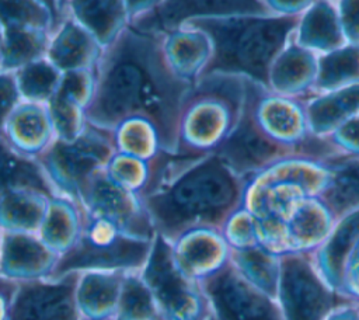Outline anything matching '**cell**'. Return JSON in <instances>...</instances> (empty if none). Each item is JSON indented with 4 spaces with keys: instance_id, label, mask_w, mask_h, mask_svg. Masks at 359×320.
<instances>
[{
    "instance_id": "cell-18",
    "label": "cell",
    "mask_w": 359,
    "mask_h": 320,
    "mask_svg": "<svg viewBox=\"0 0 359 320\" xmlns=\"http://www.w3.org/2000/svg\"><path fill=\"white\" fill-rule=\"evenodd\" d=\"M1 139L21 156L41 157L57 139L48 104L21 101L8 116Z\"/></svg>"
},
{
    "instance_id": "cell-43",
    "label": "cell",
    "mask_w": 359,
    "mask_h": 320,
    "mask_svg": "<svg viewBox=\"0 0 359 320\" xmlns=\"http://www.w3.org/2000/svg\"><path fill=\"white\" fill-rule=\"evenodd\" d=\"M18 284L0 276V320H7L8 310Z\"/></svg>"
},
{
    "instance_id": "cell-7",
    "label": "cell",
    "mask_w": 359,
    "mask_h": 320,
    "mask_svg": "<svg viewBox=\"0 0 359 320\" xmlns=\"http://www.w3.org/2000/svg\"><path fill=\"white\" fill-rule=\"evenodd\" d=\"M115 152L112 132L88 124L73 140L56 139L36 161L57 195L80 204L91 177L107 168Z\"/></svg>"
},
{
    "instance_id": "cell-24",
    "label": "cell",
    "mask_w": 359,
    "mask_h": 320,
    "mask_svg": "<svg viewBox=\"0 0 359 320\" xmlns=\"http://www.w3.org/2000/svg\"><path fill=\"white\" fill-rule=\"evenodd\" d=\"M126 272H80L76 305L80 320H115Z\"/></svg>"
},
{
    "instance_id": "cell-19",
    "label": "cell",
    "mask_w": 359,
    "mask_h": 320,
    "mask_svg": "<svg viewBox=\"0 0 359 320\" xmlns=\"http://www.w3.org/2000/svg\"><path fill=\"white\" fill-rule=\"evenodd\" d=\"M163 52L171 72L194 86L206 72L213 46L209 36L188 24L163 32Z\"/></svg>"
},
{
    "instance_id": "cell-32",
    "label": "cell",
    "mask_w": 359,
    "mask_h": 320,
    "mask_svg": "<svg viewBox=\"0 0 359 320\" xmlns=\"http://www.w3.org/2000/svg\"><path fill=\"white\" fill-rule=\"evenodd\" d=\"M359 83V46H344L318 56L314 95Z\"/></svg>"
},
{
    "instance_id": "cell-8",
    "label": "cell",
    "mask_w": 359,
    "mask_h": 320,
    "mask_svg": "<svg viewBox=\"0 0 359 320\" xmlns=\"http://www.w3.org/2000/svg\"><path fill=\"white\" fill-rule=\"evenodd\" d=\"M161 320H208L210 306L199 282L187 278L177 267L171 243L156 234L149 258L139 272Z\"/></svg>"
},
{
    "instance_id": "cell-15",
    "label": "cell",
    "mask_w": 359,
    "mask_h": 320,
    "mask_svg": "<svg viewBox=\"0 0 359 320\" xmlns=\"http://www.w3.org/2000/svg\"><path fill=\"white\" fill-rule=\"evenodd\" d=\"M59 261L36 233H1L0 276L15 284L49 279Z\"/></svg>"
},
{
    "instance_id": "cell-37",
    "label": "cell",
    "mask_w": 359,
    "mask_h": 320,
    "mask_svg": "<svg viewBox=\"0 0 359 320\" xmlns=\"http://www.w3.org/2000/svg\"><path fill=\"white\" fill-rule=\"evenodd\" d=\"M222 234L233 250H244L259 246L258 222L244 206L233 212L222 227Z\"/></svg>"
},
{
    "instance_id": "cell-39",
    "label": "cell",
    "mask_w": 359,
    "mask_h": 320,
    "mask_svg": "<svg viewBox=\"0 0 359 320\" xmlns=\"http://www.w3.org/2000/svg\"><path fill=\"white\" fill-rule=\"evenodd\" d=\"M21 95L18 91L17 80L14 72H0V138L4 131V125L14 111V108L21 102Z\"/></svg>"
},
{
    "instance_id": "cell-11",
    "label": "cell",
    "mask_w": 359,
    "mask_h": 320,
    "mask_svg": "<svg viewBox=\"0 0 359 320\" xmlns=\"http://www.w3.org/2000/svg\"><path fill=\"white\" fill-rule=\"evenodd\" d=\"M80 205L86 212L109 220L129 236L144 240H153L156 236L143 199L116 185L105 170L91 177Z\"/></svg>"
},
{
    "instance_id": "cell-27",
    "label": "cell",
    "mask_w": 359,
    "mask_h": 320,
    "mask_svg": "<svg viewBox=\"0 0 359 320\" xmlns=\"http://www.w3.org/2000/svg\"><path fill=\"white\" fill-rule=\"evenodd\" d=\"M174 154L164 153L153 160H143L130 154L115 152L105 171L121 188L144 199L161 184Z\"/></svg>"
},
{
    "instance_id": "cell-23",
    "label": "cell",
    "mask_w": 359,
    "mask_h": 320,
    "mask_svg": "<svg viewBox=\"0 0 359 320\" xmlns=\"http://www.w3.org/2000/svg\"><path fill=\"white\" fill-rule=\"evenodd\" d=\"M359 239V209L337 219L325 241L310 254L321 279L339 295L344 265L349 251ZM341 296V295H339Z\"/></svg>"
},
{
    "instance_id": "cell-29",
    "label": "cell",
    "mask_w": 359,
    "mask_h": 320,
    "mask_svg": "<svg viewBox=\"0 0 359 320\" xmlns=\"http://www.w3.org/2000/svg\"><path fill=\"white\" fill-rule=\"evenodd\" d=\"M81 205L67 196L56 195L49 201L45 219L39 227V239L59 257L77 241L83 227Z\"/></svg>"
},
{
    "instance_id": "cell-3",
    "label": "cell",
    "mask_w": 359,
    "mask_h": 320,
    "mask_svg": "<svg viewBox=\"0 0 359 320\" xmlns=\"http://www.w3.org/2000/svg\"><path fill=\"white\" fill-rule=\"evenodd\" d=\"M297 21L299 17L262 13L202 17L184 24L201 29L212 42L213 55L203 76L237 74L266 87L269 66L286 46Z\"/></svg>"
},
{
    "instance_id": "cell-5",
    "label": "cell",
    "mask_w": 359,
    "mask_h": 320,
    "mask_svg": "<svg viewBox=\"0 0 359 320\" xmlns=\"http://www.w3.org/2000/svg\"><path fill=\"white\" fill-rule=\"evenodd\" d=\"M83 227L74 246L59 257L50 279L72 272H140L153 240L126 234L109 220L83 209Z\"/></svg>"
},
{
    "instance_id": "cell-46",
    "label": "cell",
    "mask_w": 359,
    "mask_h": 320,
    "mask_svg": "<svg viewBox=\"0 0 359 320\" xmlns=\"http://www.w3.org/2000/svg\"><path fill=\"white\" fill-rule=\"evenodd\" d=\"M208 320H213V317H209V319H208Z\"/></svg>"
},
{
    "instance_id": "cell-45",
    "label": "cell",
    "mask_w": 359,
    "mask_h": 320,
    "mask_svg": "<svg viewBox=\"0 0 359 320\" xmlns=\"http://www.w3.org/2000/svg\"><path fill=\"white\" fill-rule=\"evenodd\" d=\"M0 250H1V233H0Z\"/></svg>"
},
{
    "instance_id": "cell-31",
    "label": "cell",
    "mask_w": 359,
    "mask_h": 320,
    "mask_svg": "<svg viewBox=\"0 0 359 320\" xmlns=\"http://www.w3.org/2000/svg\"><path fill=\"white\" fill-rule=\"evenodd\" d=\"M331 177L321 199L337 219L359 209V157L328 161Z\"/></svg>"
},
{
    "instance_id": "cell-25",
    "label": "cell",
    "mask_w": 359,
    "mask_h": 320,
    "mask_svg": "<svg viewBox=\"0 0 359 320\" xmlns=\"http://www.w3.org/2000/svg\"><path fill=\"white\" fill-rule=\"evenodd\" d=\"M293 41L318 56L346 46L334 3H311L299 17Z\"/></svg>"
},
{
    "instance_id": "cell-17",
    "label": "cell",
    "mask_w": 359,
    "mask_h": 320,
    "mask_svg": "<svg viewBox=\"0 0 359 320\" xmlns=\"http://www.w3.org/2000/svg\"><path fill=\"white\" fill-rule=\"evenodd\" d=\"M94 86L95 70L63 73L60 86L48 104L57 139L73 140L84 132Z\"/></svg>"
},
{
    "instance_id": "cell-38",
    "label": "cell",
    "mask_w": 359,
    "mask_h": 320,
    "mask_svg": "<svg viewBox=\"0 0 359 320\" xmlns=\"http://www.w3.org/2000/svg\"><path fill=\"white\" fill-rule=\"evenodd\" d=\"M327 142L335 149L339 159L359 157V116L342 124Z\"/></svg>"
},
{
    "instance_id": "cell-36",
    "label": "cell",
    "mask_w": 359,
    "mask_h": 320,
    "mask_svg": "<svg viewBox=\"0 0 359 320\" xmlns=\"http://www.w3.org/2000/svg\"><path fill=\"white\" fill-rule=\"evenodd\" d=\"M115 320H161L139 272H126Z\"/></svg>"
},
{
    "instance_id": "cell-34",
    "label": "cell",
    "mask_w": 359,
    "mask_h": 320,
    "mask_svg": "<svg viewBox=\"0 0 359 320\" xmlns=\"http://www.w3.org/2000/svg\"><path fill=\"white\" fill-rule=\"evenodd\" d=\"M20 187H35L57 195L39 163L15 153L0 138V198Z\"/></svg>"
},
{
    "instance_id": "cell-12",
    "label": "cell",
    "mask_w": 359,
    "mask_h": 320,
    "mask_svg": "<svg viewBox=\"0 0 359 320\" xmlns=\"http://www.w3.org/2000/svg\"><path fill=\"white\" fill-rule=\"evenodd\" d=\"M215 154L245 181L279 160L300 156L297 152L278 145L262 133L247 104H244L237 126Z\"/></svg>"
},
{
    "instance_id": "cell-13",
    "label": "cell",
    "mask_w": 359,
    "mask_h": 320,
    "mask_svg": "<svg viewBox=\"0 0 359 320\" xmlns=\"http://www.w3.org/2000/svg\"><path fill=\"white\" fill-rule=\"evenodd\" d=\"M80 272L56 279L21 282L14 293L7 320H80L76 288Z\"/></svg>"
},
{
    "instance_id": "cell-21",
    "label": "cell",
    "mask_w": 359,
    "mask_h": 320,
    "mask_svg": "<svg viewBox=\"0 0 359 320\" xmlns=\"http://www.w3.org/2000/svg\"><path fill=\"white\" fill-rule=\"evenodd\" d=\"M104 49L70 14L53 31L45 58L60 73L95 70Z\"/></svg>"
},
{
    "instance_id": "cell-42",
    "label": "cell",
    "mask_w": 359,
    "mask_h": 320,
    "mask_svg": "<svg viewBox=\"0 0 359 320\" xmlns=\"http://www.w3.org/2000/svg\"><path fill=\"white\" fill-rule=\"evenodd\" d=\"M325 320H359V303L346 300L335 306Z\"/></svg>"
},
{
    "instance_id": "cell-1",
    "label": "cell",
    "mask_w": 359,
    "mask_h": 320,
    "mask_svg": "<svg viewBox=\"0 0 359 320\" xmlns=\"http://www.w3.org/2000/svg\"><path fill=\"white\" fill-rule=\"evenodd\" d=\"M191 87L167 65L163 34L128 25L95 67L87 122L112 131L129 118H144L160 132L165 152L175 156L180 111Z\"/></svg>"
},
{
    "instance_id": "cell-4",
    "label": "cell",
    "mask_w": 359,
    "mask_h": 320,
    "mask_svg": "<svg viewBox=\"0 0 359 320\" xmlns=\"http://www.w3.org/2000/svg\"><path fill=\"white\" fill-rule=\"evenodd\" d=\"M247 93V79L229 73L201 77L185 95L175 156L198 159L215 154L237 126Z\"/></svg>"
},
{
    "instance_id": "cell-14",
    "label": "cell",
    "mask_w": 359,
    "mask_h": 320,
    "mask_svg": "<svg viewBox=\"0 0 359 320\" xmlns=\"http://www.w3.org/2000/svg\"><path fill=\"white\" fill-rule=\"evenodd\" d=\"M178 269L189 279L202 282L230 262V247L222 230L196 227L171 243Z\"/></svg>"
},
{
    "instance_id": "cell-40",
    "label": "cell",
    "mask_w": 359,
    "mask_h": 320,
    "mask_svg": "<svg viewBox=\"0 0 359 320\" xmlns=\"http://www.w3.org/2000/svg\"><path fill=\"white\" fill-rule=\"evenodd\" d=\"M346 46H359V1L334 3Z\"/></svg>"
},
{
    "instance_id": "cell-9",
    "label": "cell",
    "mask_w": 359,
    "mask_h": 320,
    "mask_svg": "<svg viewBox=\"0 0 359 320\" xmlns=\"http://www.w3.org/2000/svg\"><path fill=\"white\" fill-rule=\"evenodd\" d=\"M346 300L351 299L339 296L321 279L310 254L282 255L278 302L285 320H325Z\"/></svg>"
},
{
    "instance_id": "cell-44",
    "label": "cell",
    "mask_w": 359,
    "mask_h": 320,
    "mask_svg": "<svg viewBox=\"0 0 359 320\" xmlns=\"http://www.w3.org/2000/svg\"><path fill=\"white\" fill-rule=\"evenodd\" d=\"M3 42H4V39H3V28L0 25V72L3 70Z\"/></svg>"
},
{
    "instance_id": "cell-35",
    "label": "cell",
    "mask_w": 359,
    "mask_h": 320,
    "mask_svg": "<svg viewBox=\"0 0 359 320\" xmlns=\"http://www.w3.org/2000/svg\"><path fill=\"white\" fill-rule=\"evenodd\" d=\"M14 74L21 100L39 104H49L63 77L46 58L22 66Z\"/></svg>"
},
{
    "instance_id": "cell-28",
    "label": "cell",
    "mask_w": 359,
    "mask_h": 320,
    "mask_svg": "<svg viewBox=\"0 0 359 320\" xmlns=\"http://www.w3.org/2000/svg\"><path fill=\"white\" fill-rule=\"evenodd\" d=\"M67 10L104 51L129 25L126 1H67Z\"/></svg>"
},
{
    "instance_id": "cell-10",
    "label": "cell",
    "mask_w": 359,
    "mask_h": 320,
    "mask_svg": "<svg viewBox=\"0 0 359 320\" xmlns=\"http://www.w3.org/2000/svg\"><path fill=\"white\" fill-rule=\"evenodd\" d=\"M201 286L213 320H285L278 299L248 282L231 262Z\"/></svg>"
},
{
    "instance_id": "cell-20",
    "label": "cell",
    "mask_w": 359,
    "mask_h": 320,
    "mask_svg": "<svg viewBox=\"0 0 359 320\" xmlns=\"http://www.w3.org/2000/svg\"><path fill=\"white\" fill-rule=\"evenodd\" d=\"M318 55L299 46L293 34L268 70L266 88L278 95L302 100L313 93L317 77Z\"/></svg>"
},
{
    "instance_id": "cell-41",
    "label": "cell",
    "mask_w": 359,
    "mask_h": 320,
    "mask_svg": "<svg viewBox=\"0 0 359 320\" xmlns=\"http://www.w3.org/2000/svg\"><path fill=\"white\" fill-rule=\"evenodd\" d=\"M339 295L359 303V239L346 257Z\"/></svg>"
},
{
    "instance_id": "cell-26",
    "label": "cell",
    "mask_w": 359,
    "mask_h": 320,
    "mask_svg": "<svg viewBox=\"0 0 359 320\" xmlns=\"http://www.w3.org/2000/svg\"><path fill=\"white\" fill-rule=\"evenodd\" d=\"M56 194L20 187L0 198V233H36L45 219L49 201Z\"/></svg>"
},
{
    "instance_id": "cell-16",
    "label": "cell",
    "mask_w": 359,
    "mask_h": 320,
    "mask_svg": "<svg viewBox=\"0 0 359 320\" xmlns=\"http://www.w3.org/2000/svg\"><path fill=\"white\" fill-rule=\"evenodd\" d=\"M287 239V254H311L330 236L337 218L321 196L293 199L280 213Z\"/></svg>"
},
{
    "instance_id": "cell-6",
    "label": "cell",
    "mask_w": 359,
    "mask_h": 320,
    "mask_svg": "<svg viewBox=\"0 0 359 320\" xmlns=\"http://www.w3.org/2000/svg\"><path fill=\"white\" fill-rule=\"evenodd\" d=\"M67 15V1H0L3 70L15 72L45 58L53 31Z\"/></svg>"
},
{
    "instance_id": "cell-2",
    "label": "cell",
    "mask_w": 359,
    "mask_h": 320,
    "mask_svg": "<svg viewBox=\"0 0 359 320\" xmlns=\"http://www.w3.org/2000/svg\"><path fill=\"white\" fill-rule=\"evenodd\" d=\"M245 180L217 154L198 159L174 156L160 187L143 199L156 234L174 243L196 227L222 230L243 206Z\"/></svg>"
},
{
    "instance_id": "cell-22",
    "label": "cell",
    "mask_w": 359,
    "mask_h": 320,
    "mask_svg": "<svg viewBox=\"0 0 359 320\" xmlns=\"http://www.w3.org/2000/svg\"><path fill=\"white\" fill-rule=\"evenodd\" d=\"M309 132L327 139L342 124L359 116V83L303 100Z\"/></svg>"
},
{
    "instance_id": "cell-30",
    "label": "cell",
    "mask_w": 359,
    "mask_h": 320,
    "mask_svg": "<svg viewBox=\"0 0 359 320\" xmlns=\"http://www.w3.org/2000/svg\"><path fill=\"white\" fill-rule=\"evenodd\" d=\"M230 262L248 282L278 299L282 255L259 244L244 250L230 248Z\"/></svg>"
},
{
    "instance_id": "cell-33",
    "label": "cell",
    "mask_w": 359,
    "mask_h": 320,
    "mask_svg": "<svg viewBox=\"0 0 359 320\" xmlns=\"http://www.w3.org/2000/svg\"><path fill=\"white\" fill-rule=\"evenodd\" d=\"M112 132L116 152L143 160H153L167 153L157 128L144 118H129Z\"/></svg>"
}]
</instances>
